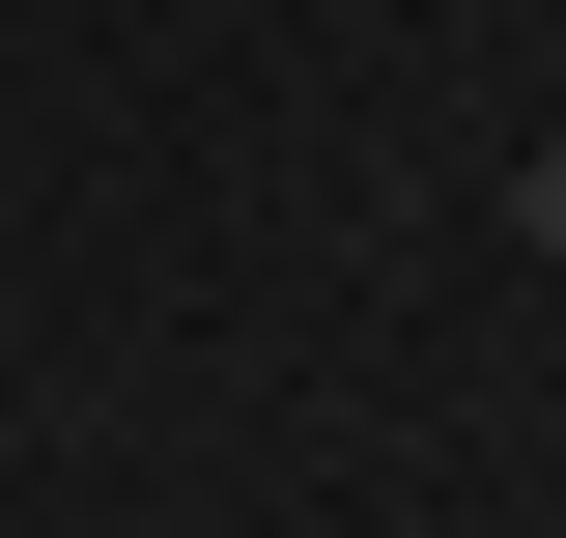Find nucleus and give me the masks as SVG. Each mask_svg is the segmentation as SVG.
Instances as JSON below:
<instances>
[{"mask_svg": "<svg viewBox=\"0 0 566 538\" xmlns=\"http://www.w3.org/2000/svg\"><path fill=\"white\" fill-rule=\"evenodd\" d=\"M510 199H538V227H566V142H538V170H510Z\"/></svg>", "mask_w": 566, "mask_h": 538, "instance_id": "obj_1", "label": "nucleus"}]
</instances>
